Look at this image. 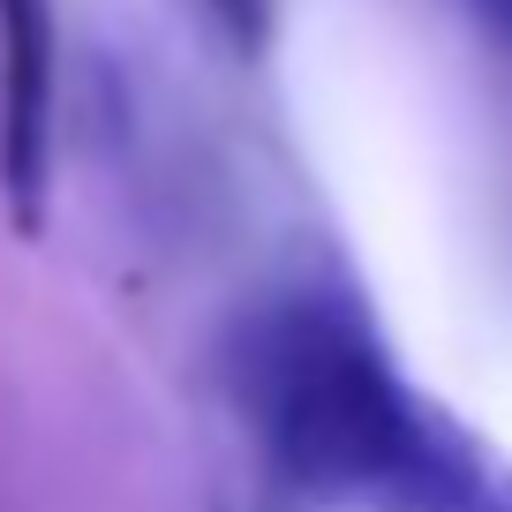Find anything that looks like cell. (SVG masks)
<instances>
[{
    "label": "cell",
    "mask_w": 512,
    "mask_h": 512,
    "mask_svg": "<svg viewBox=\"0 0 512 512\" xmlns=\"http://www.w3.org/2000/svg\"><path fill=\"white\" fill-rule=\"evenodd\" d=\"M467 8H475V16H482V23H490V31L512 46V0H467Z\"/></svg>",
    "instance_id": "4"
},
{
    "label": "cell",
    "mask_w": 512,
    "mask_h": 512,
    "mask_svg": "<svg viewBox=\"0 0 512 512\" xmlns=\"http://www.w3.org/2000/svg\"><path fill=\"white\" fill-rule=\"evenodd\" d=\"M226 377L264 467L309 512H512V460L392 362L347 287L249 309Z\"/></svg>",
    "instance_id": "1"
},
{
    "label": "cell",
    "mask_w": 512,
    "mask_h": 512,
    "mask_svg": "<svg viewBox=\"0 0 512 512\" xmlns=\"http://www.w3.org/2000/svg\"><path fill=\"white\" fill-rule=\"evenodd\" d=\"M211 16H219V31H226V46H234V53H264L279 0H211Z\"/></svg>",
    "instance_id": "3"
},
{
    "label": "cell",
    "mask_w": 512,
    "mask_h": 512,
    "mask_svg": "<svg viewBox=\"0 0 512 512\" xmlns=\"http://www.w3.org/2000/svg\"><path fill=\"white\" fill-rule=\"evenodd\" d=\"M53 0H0V204L16 234L46 226L53 196Z\"/></svg>",
    "instance_id": "2"
}]
</instances>
